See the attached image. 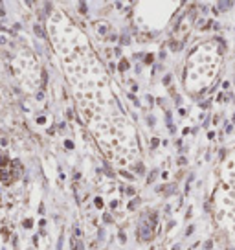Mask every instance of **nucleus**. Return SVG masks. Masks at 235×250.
<instances>
[{"mask_svg":"<svg viewBox=\"0 0 235 250\" xmlns=\"http://www.w3.org/2000/svg\"><path fill=\"white\" fill-rule=\"evenodd\" d=\"M215 215L231 243H235V153L224 164L215 191Z\"/></svg>","mask_w":235,"mask_h":250,"instance_id":"nucleus-1","label":"nucleus"},{"mask_svg":"<svg viewBox=\"0 0 235 250\" xmlns=\"http://www.w3.org/2000/svg\"><path fill=\"white\" fill-rule=\"evenodd\" d=\"M156 222H158V213H151V215L143 213L142 221H140V226H138L140 239H142V241H149V239H153V235H154L153 230H154Z\"/></svg>","mask_w":235,"mask_h":250,"instance_id":"nucleus-2","label":"nucleus"},{"mask_svg":"<svg viewBox=\"0 0 235 250\" xmlns=\"http://www.w3.org/2000/svg\"><path fill=\"white\" fill-rule=\"evenodd\" d=\"M72 250H85L81 241H72Z\"/></svg>","mask_w":235,"mask_h":250,"instance_id":"nucleus-3","label":"nucleus"},{"mask_svg":"<svg viewBox=\"0 0 235 250\" xmlns=\"http://www.w3.org/2000/svg\"><path fill=\"white\" fill-rule=\"evenodd\" d=\"M231 6H233L231 2H221V4H219V8H221V11H226V9H228V8H231Z\"/></svg>","mask_w":235,"mask_h":250,"instance_id":"nucleus-4","label":"nucleus"},{"mask_svg":"<svg viewBox=\"0 0 235 250\" xmlns=\"http://www.w3.org/2000/svg\"><path fill=\"white\" fill-rule=\"evenodd\" d=\"M138 204H140V199H134V200H130V202H129V210H134V208L138 206Z\"/></svg>","mask_w":235,"mask_h":250,"instance_id":"nucleus-5","label":"nucleus"},{"mask_svg":"<svg viewBox=\"0 0 235 250\" xmlns=\"http://www.w3.org/2000/svg\"><path fill=\"white\" fill-rule=\"evenodd\" d=\"M127 68H129V63H127V61L123 59V61L120 63V70H127Z\"/></svg>","mask_w":235,"mask_h":250,"instance_id":"nucleus-6","label":"nucleus"},{"mask_svg":"<svg viewBox=\"0 0 235 250\" xmlns=\"http://www.w3.org/2000/svg\"><path fill=\"white\" fill-rule=\"evenodd\" d=\"M154 178H156V171H151V175H149V178H147V184H151Z\"/></svg>","mask_w":235,"mask_h":250,"instance_id":"nucleus-7","label":"nucleus"},{"mask_svg":"<svg viewBox=\"0 0 235 250\" xmlns=\"http://www.w3.org/2000/svg\"><path fill=\"white\" fill-rule=\"evenodd\" d=\"M136 173H140V175L143 173V166H142V164H138V166H136Z\"/></svg>","mask_w":235,"mask_h":250,"instance_id":"nucleus-8","label":"nucleus"},{"mask_svg":"<svg viewBox=\"0 0 235 250\" xmlns=\"http://www.w3.org/2000/svg\"><path fill=\"white\" fill-rule=\"evenodd\" d=\"M96 206H98V208H103V200H101L99 197L96 199Z\"/></svg>","mask_w":235,"mask_h":250,"instance_id":"nucleus-9","label":"nucleus"},{"mask_svg":"<svg viewBox=\"0 0 235 250\" xmlns=\"http://www.w3.org/2000/svg\"><path fill=\"white\" fill-rule=\"evenodd\" d=\"M158 142H160L158 138H153V140H151V147H156V145H158Z\"/></svg>","mask_w":235,"mask_h":250,"instance_id":"nucleus-10","label":"nucleus"},{"mask_svg":"<svg viewBox=\"0 0 235 250\" xmlns=\"http://www.w3.org/2000/svg\"><path fill=\"white\" fill-rule=\"evenodd\" d=\"M169 81H171V76H166V77H163V83H166V85H169Z\"/></svg>","mask_w":235,"mask_h":250,"instance_id":"nucleus-11","label":"nucleus"},{"mask_svg":"<svg viewBox=\"0 0 235 250\" xmlns=\"http://www.w3.org/2000/svg\"><path fill=\"white\" fill-rule=\"evenodd\" d=\"M127 195H134V188H127Z\"/></svg>","mask_w":235,"mask_h":250,"instance_id":"nucleus-12","label":"nucleus"},{"mask_svg":"<svg viewBox=\"0 0 235 250\" xmlns=\"http://www.w3.org/2000/svg\"><path fill=\"white\" fill-rule=\"evenodd\" d=\"M79 8H81V13H86V6H85V4H81Z\"/></svg>","mask_w":235,"mask_h":250,"instance_id":"nucleus-13","label":"nucleus"},{"mask_svg":"<svg viewBox=\"0 0 235 250\" xmlns=\"http://www.w3.org/2000/svg\"><path fill=\"white\" fill-rule=\"evenodd\" d=\"M99 31H101V33H107V26H99Z\"/></svg>","mask_w":235,"mask_h":250,"instance_id":"nucleus-14","label":"nucleus"}]
</instances>
